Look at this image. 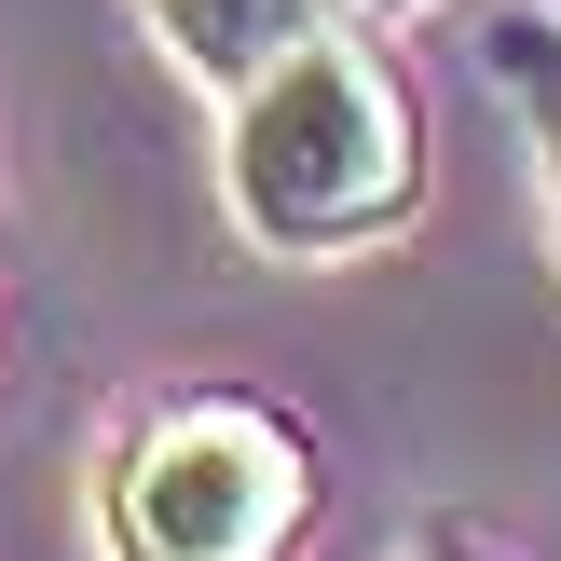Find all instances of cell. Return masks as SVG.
<instances>
[{"mask_svg": "<svg viewBox=\"0 0 561 561\" xmlns=\"http://www.w3.org/2000/svg\"><path fill=\"white\" fill-rule=\"evenodd\" d=\"M219 192H233L247 247H274V261H356L425 206V124L370 42L316 27L261 82H233Z\"/></svg>", "mask_w": 561, "mask_h": 561, "instance_id": "1", "label": "cell"}, {"mask_svg": "<svg viewBox=\"0 0 561 561\" xmlns=\"http://www.w3.org/2000/svg\"><path fill=\"white\" fill-rule=\"evenodd\" d=\"M301 520H316V453L261 398H164L110 466L124 561H274Z\"/></svg>", "mask_w": 561, "mask_h": 561, "instance_id": "2", "label": "cell"}, {"mask_svg": "<svg viewBox=\"0 0 561 561\" xmlns=\"http://www.w3.org/2000/svg\"><path fill=\"white\" fill-rule=\"evenodd\" d=\"M343 14V0H151V27H164V55H179L192 82H261L274 55H301L316 27Z\"/></svg>", "mask_w": 561, "mask_h": 561, "instance_id": "3", "label": "cell"}, {"mask_svg": "<svg viewBox=\"0 0 561 561\" xmlns=\"http://www.w3.org/2000/svg\"><path fill=\"white\" fill-rule=\"evenodd\" d=\"M493 82H507V110L535 124L548 219H561V0H535V14H493Z\"/></svg>", "mask_w": 561, "mask_h": 561, "instance_id": "4", "label": "cell"}]
</instances>
